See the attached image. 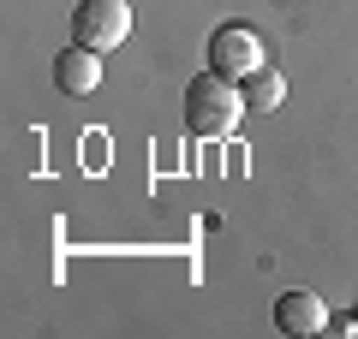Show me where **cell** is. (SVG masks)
I'll use <instances>...</instances> for the list:
<instances>
[{"label": "cell", "instance_id": "1", "mask_svg": "<svg viewBox=\"0 0 358 339\" xmlns=\"http://www.w3.org/2000/svg\"><path fill=\"white\" fill-rule=\"evenodd\" d=\"M245 84L239 77H221V72H197L185 84V126L197 137H227L233 126L245 119Z\"/></svg>", "mask_w": 358, "mask_h": 339}, {"label": "cell", "instance_id": "2", "mask_svg": "<svg viewBox=\"0 0 358 339\" xmlns=\"http://www.w3.org/2000/svg\"><path fill=\"white\" fill-rule=\"evenodd\" d=\"M131 36V6L126 0H78L72 13V42L90 54H114Z\"/></svg>", "mask_w": 358, "mask_h": 339}, {"label": "cell", "instance_id": "3", "mask_svg": "<svg viewBox=\"0 0 358 339\" xmlns=\"http://www.w3.org/2000/svg\"><path fill=\"white\" fill-rule=\"evenodd\" d=\"M257 66H268V60H263V42H257L251 24H215V30H209V72L239 77V84H245Z\"/></svg>", "mask_w": 358, "mask_h": 339}, {"label": "cell", "instance_id": "4", "mask_svg": "<svg viewBox=\"0 0 358 339\" xmlns=\"http://www.w3.org/2000/svg\"><path fill=\"white\" fill-rule=\"evenodd\" d=\"M102 60L108 54H90V48H60V60H54V84L66 89V96H96V84H102Z\"/></svg>", "mask_w": 358, "mask_h": 339}, {"label": "cell", "instance_id": "5", "mask_svg": "<svg viewBox=\"0 0 358 339\" xmlns=\"http://www.w3.org/2000/svg\"><path fill=\"white\" fill-rule=\"evenodd\" d=\"M275 327H281V333H293V339L322 333V327H329V303H322L317 292H287V298L275 303Z\"/></svg>", "mask_w": 358, "mask_h": 339}, {"label": "cell", "instance_id": "6", "mask_svg": "<svg viewBox=\"0 0 358 339\" xmlns=\"http://www.w3.org/2000/svg\"><path fill=\"white\" fill-rule=\"evenodd\" d=\"M281 96H287V77L275 72V66H257V72L245 77V107H251V113H275Z\"/></svg>", "mask_w": 358, "mask_h": 339}]
</instances>
